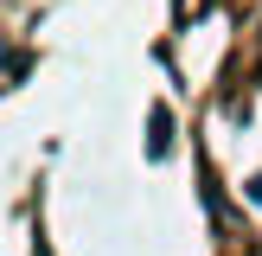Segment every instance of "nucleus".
Returning a JSON list of instances; mask_svg holds the SVG:
<instances>
[{"instance_id":"obj_1","label":"nucleus","mask_w":262,"mask_h":256,"mask_svg":"<svg viewBox=\"0 0 262 256\" xmlns=\"http://www.w3.org/2000/svg\"><path fill=\"white\" fill-rule=\"evenodd\" d=\"M166 154H173V109L154 102L147 109V160H166Z\"/></svg>"},{"instance_id":"obj_2","label":"nucleus","mask_w":262,"mask_h":256,"mask_svg":"<svg viewBox=\"0 0 262 256\" xmlns=\"http://www.w3.org/2000/svg\"><path fill=\"white\" fill-rule=\"evenodd\" d=\"M243 192H250V205H262V173H250V179H243Z\"/></svg>"}]
</instances>
